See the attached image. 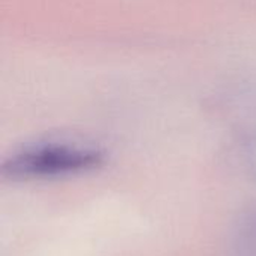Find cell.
I'll return each mask as SVG.
<instances>
[{
	"label": "cell",
	"mask_w": 256,
	"mask_h": 256,
	"mask_svg": "<svg viewBox=\"0 0 256 256\" xmlns=\"http://www.w3.org/2000/svg\"><path fill=\"white\" fill-rule=\"evenodd\" d=\"M104 164L105 153L96 147L44 142L18 150L6 158L2 164V176L10 182L58 178L90 172Z\"/></svg>",
	"instance_id": "obj_1"
}]
</instances>
